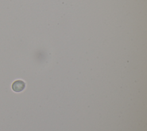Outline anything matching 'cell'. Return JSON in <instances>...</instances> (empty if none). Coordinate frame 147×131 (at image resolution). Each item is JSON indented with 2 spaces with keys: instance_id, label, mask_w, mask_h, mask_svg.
I'll return each instance as SVG.
<instances>
[{
  "instance_id": "6da1fadb",
  "label": "cell",
  "mask_w": 147,
  "mask_h": 131,
  "mask_svg": "<svg viewBox=\"0 0 147 131\" xmlns=\"http://www.w3.org/2000/svg\"><path fill=\"white\" fill-rule=\"evenodd\" d=\"M25 87V83L24 81L21 80H17L14 81L12 85L11 88L12 90L15 92H21L22 91Z\"/></svg>"
}]
</instances>
